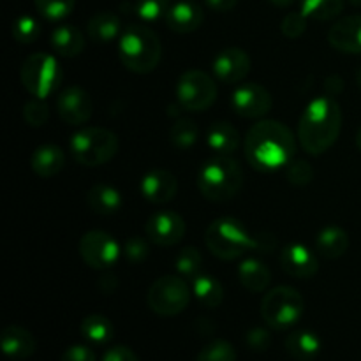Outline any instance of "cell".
I'll use <instances>...</instances> for the list:
<instances>
[{
	"label": "cell",
	"instance_id": "40",
	"mask_svg": "<svg viewBox=\"0 0 361 361\" xmlns=\"http://www.w3.org/2000/svg\"><path fill=\"white\" fill-rule=\"evenodd\" d=\"M122 254L129 263L140 264L147 261L148 254H150V247H148L147 240L141 238V236H130L123 243Z\"/></svg>",
	"mask_w": 361,
	"mask_h": 361
},
{
	"label": "cell",
	"instance_id": "29",
	"mask_svg": "<svg viewBox=\"0 0 361 361\" xmlns=\"http://www.w3.org/2000/svg\"><path fill=\"white\" fill-rule=\"evenodd\" d=\"M192 293L197 298V302L207 309H217L224 302V288L221 282L210 275L201 274L192 281Z\"/></svg>",
	"mask_w": 361,
	"mask_h": 361
},
{
	"label": "cell",
	"instance_id": "48",
	"mask_svg": "<svg viewBox=\"0 0 361 361\" xmlns=\"http://www.w3.org/2000/svg\"><path fill=\"white\" fill-rule=\"evenodd\" d=\"M270 2L277 7H289L291 4H295V0H270Z\"/></svg>",
	"mask_w": 361,
	"mask_h": 361
},
{
	"label": "cell",
	"instance_id": "24",
	"mask_svg": "<svg viewBox=\"0 0 361 361\" xmlns=\"http://www.w3.org/2000/svg\"><path fill=\"white\" fill-rule=\"evenodd\" d=\"M85 201H87L88 208L99 215L116 214L123 204L122 194L118 192V189L108 185V183H97V185L90 187Z\"/></svg>",
	"mask_w": 361,
	"mask_h": 361
},
{
	"label": "cell",
	"instance_id": "1",
	"mask_svg": "<svg viewBox=\"0 0 361 361\" xmlns=\"http://www.w3.org/2000/svg\"><path fill=\"white\" fill-rule=\"evenodd\" d=\"M243 150L254 169L263 173L277 171L295 159V134L277 120H261L247 133Z\"/></svg>",
	"mask_w": 361,
	"mask_h": 361
},
{
	"label": "cell",
	"instance_id": "46",
	"mask_svg": "<svg viewBox=\"0 0 361 361\" xmlns=\"http://www.w3.org/2000/svg\"><path fill=\"white\" fill-rule=\"evenodd\" d=\"M204 2L215 13H229V11L235 9L238 0H204Z\"/></svg>",
	"mask_w": 361,
	"mask_h": 361
},
{
	"label": "cell",
	"instance_id": "45",
	"mask_svg": "<svg viewBox=\"0 0 361 361\" xmlns=\"http://www.w3.org/2000/svg\"><path fill=\"white\" fill-rule=\"evenodd\" d=\"M324 90H326V95L337 97L344 90V80L341 76H328L324 80Z\"/></svg>",
	"mask_w": 361,
	"mask_h": 361
},
{
	"label": "cell",
	"instance_id": "23",
	"mask_svg": "<svg viewBox=\"0 0 361 361\" xmlns=\"http://www.w3.org/2000/svg\"><path fill=\"white\" fill-rule=\"evenodd\" d=\"M53 51L66 59H74V56L81 55L85 49V37L81 34L80 28L74 25H59L55 30L51 32V39H49Z\"/></svg>",
	"mask_w": 361,
	"mask_h": 361
},
{
	"label": "cell",
	"instance_id": "9",
	"mask_svg": "<svg viewBox=\"0 0 361 361\" xmlns=\"http://www.w3.org/2000/svg\"><path fill=\"white\" fill-rule=\"evenodd\" d=\"M192 288L180 275H164L150 286L147 303L152 312L161 317H175L182 314L190 303Z\"/></svg>",
	"mask_w": 361,
	"mask_h": 361
},
{
	"label": "cell",
	"instance_id": "12",
	"mask_svg": "<svg viewBox=\"0 0 361 361\" xmlns=\"http://www.w3.org/2000/svg\"><path fill=\"white\" fill-rule=\"evenodd\" d=\"M185 221L176 212H155L145 224V235L152 243L159 247H173L185 236Z\"/></svg>",
	"mask_w": 361,
	"mask_h": 361
},
{
	"label": "cell",
	"instance_id": "17",
	"mask_svg": "<svg viewBox=\"0 0 361 361\" xmlns=\"http://www.w3.org/2000/svg\"><path fill=\"white\" fill-rule=\"evenodd\" d=\"M281 267L293 279H312L319 271L316 254L303 243H291L281 252Z\"/></svg>",
	"mask_w": 361,
	"mask_h": 361
},
{
	"label": "cell",
	"instance_id": "34",
	"mask_svg": "<svg viewBox=\"0 0 361 361\" xmlns=\"http://www.w3.org/2000/svg\"><path fill=\"white\" fill-rule=\"evenodd\" d=\"M35 9L48 21H62L73 14L76 0H34Z\"/></svg>",
	"mask_w": 361,
	"mask_h": 361
},
{
	"label": "cell",
	"instance_id": "2",
	"mask_svg": "<svg viewBox=\"0 0 361 361\" xmlns=\"http://www.w3.org/2000/svg\"><path fill=\"white\" fill-rule=\"evenodd\" d=\"M342 130L341 104L331 95H319L307 104L298 123V141L310 155L330 150Z\"/></svg>",
	"mask_w": 361,
	"mask_h": 361
},
{
	"label": "cell",
	"instance_id": "7",
	"mask_svg": "<svg viewBox=\"0 0 361 361\" xmlns=\"http://www.w3.org/2000/svg\"><path fill=\"white\" fill-rule=\"evenodd\" d=\"M305 300L298 289L291 286H279L264 295L261 302V317L271 330H288L295 326L303 316Z\"/></svg>",
	"mask_w": 361,
	"mask_h": 361
},
{
	"label": "cell",
	"instance_id": "44",
	"mask_svg": "<svg viewBox=\"0 0 361 361\" xmlns=\"http://www.w3.org/2000/svg\"><path fill=\"white\" fill-rule=\"evenodd\" d=\"M101 361H140L136 353L127 345H113L104 353Z\"/></svg>",
	"mask_w": 361,
	"mask_h": 361
},
{
	"label": "cell",
	"instance_id": "47",
	"mask_svg": "<svg viewBox=\"0 0 361 361\" xmlns=\"http://www.w3.org/2000/svg\"><path fill=\"white\" fill-rule=\"evenodd\" d=\"M97 288L101 289L104 295H111V293H115L116 288H118V281H116L115 275H104V277L99 279Z\"/></svg>",
	"mask_w": 361,
	"mask_h": 361
},
{
	"label": "cell",
	"instance_id": "15",
	"mask_svg": "<svg viewBox=\"0 0 361 361\" xmlns=\"http://www.w3.org/2000/svg\"><path fill=\"white\" fill-rule=\"evenodd\" d=\"M252 60L249 53L240 48H226L214 59L212 71L219 81L226 85L242 83L250 73Z\"/></svg>",
	"mask_w": 361,
	"mask_h": 361
},
{
	"label": "cell",
	"instance_id": "51",
	"mask_svg": "<svg viewBox=\"0 0 361 361\" xmlns=\"http://www.w3.org/2000/svg\"><path fill=\"white\" fill-rule=\"evenodd\" d=\"M349 2H351L355 7H361V0H349Z\"/></svg>",
	"mask_w": 361,
	"mask_h": 361
},
{
	"label": "cell",
	"instance_id": "3",
	"mask_svg": "<svg viewBox=\"0 0 361 361\" xmlns=\"http://www.w3.org/2000/svg\"><path fill=\"white\" fill-rule=\"evenodd\" d=\"M118 56L130 73H152L162 59L159 35L147 25H129L118 39Z\"/></svg>",
	"mask_w": 361,
	"mask_h": 361
},
{
	"label": "cell",
	"instance_id": "18",
	"mask_svg": "<svg viewBox=\"0 0 361 361\" xmlns=\"http://www.w3.org/2000/svg\"><path fill=\"white\" fill-rule=\"evenodd\" d=\"M328 42L337 51L361 55V14L335 21L328 30Z\"/></svg>",
	"mask_w": 361,
	"mask_h": 361
},
{
	"label": "cell",
	"instance_id": "30",
	"mask_svg": "<svg viewBox=\"0 0 361 361\" xmlns=\"http://www.w3.org/2000/svg\"><path fill=\"white\" fill-rule=\"evenodd\" d=\"M81 337L85 341H88L90 344L95 345H104L108 344L109 341L115 335V328H113V323L108 319V317L101 316V314H90V316L85 317L81 321Z\"/></svg>",
	"mask_w": 361,
	"mask_h": 361
},
{
	"label": "cell",
	"instance_id": "11",
	"mask_svg": "<svg viewBox=\"0 0 361 361\" xmlns=\"http://www.w3.org/2000/svg\"><path fill=\"white\" fill-rule=\"evenodd\" d=\"M122 249L118 242L106 231H88L80 240V256L94 270H108L118 261Z\"/></svg>",
	"mask_w": 361,
	"mask_h": 361
},
{
	"label": "cell",
	"instance_id": "37",
	"mask_svg": "<svg viewBox=\"0 0 361 361\" xmlns=\"http://www.w3.org/2000/svg\"><path fill=\"white\" fill-rule=\"evenodd\" d=\"M171 0H136V13L143 21H159L171 9Z\"/></svg>",
	"mask_w": 361,
	"mask_h": 361
},
{
	"label": "cell",
	"instance_id": "25",
	"mask_svg": "<svg viewBox=\"0 0 361 361\" xmlns=\"http://www.w3.org/2000/svg\"><path fill=\"white\" fill-rule=\"evenodd\" d=\"M349 249V236L338 226H328L316 236V250L324 259H338Z\"/></svg>",
	"mask_w": 361,
	"mask_h": 361
},
{
	"label": "cell",
	"instance_id": "14",
	"mask_svg": "<svg viewBox=\"0 0 361 361\" xmlns=\"http://www.w3.org/2000/svg\"><path fill=\"white\" fill-rule=\"evenodd\" d=\"M231 106L238 116L261 118L270 113L274 101H271L270 92L259 83H242L233 92Z\"/></svg>",
	"mask_w": 361,
	"mask_h": 361
},
{
	"label": "cell",
	"instance_id": "6",
	"mask_svg": "<svg viewBox=\"0 0 361 361\" xmlns=\"http://www.w3.org/2000/svg\"><path fill=\"white\" fill-rule=\"evenodd\" d=\"M120 141L113 130L104 127H85L78 130L69 141V150L74 161L85 168L104 166L118 154Z\"/></svg>",
	"mask_w": 361,
	"mask_h": 361
},
{
	"label": "cell",
	"instance_id": "4",
	"mask_svg": "<svg viewBox=\"0 0 361 361\" xmlns=\"http://www.w3.org/2000/svg\"><path fill=\"white\" fill-rule=\"evenodd\" d=\"M243 171L231 155H217L203 164L197 173V189L212 203L231 201L240 192Z\"/></svg>",
	"mask_w": 361,
	"mask_h": 361
},
{
	"label": "cell",
	"instance_id": "32",
	"mask_svg": "<svg viewBox=\"0 0 361 361\" xmlns=\"http://www.w3.org/2000/svg\"><path fill=\"white\" fill-rule=\"evenodd\" d=\"M302 11L307 18L328 21L344 11V0H302Z\"/></svg>",
	"mask_w": 361,
	"mask_h": 361
},
{
	"label": "cell",
	"instance_id": "28",
	"mask_svg": "<svg viewBox=\"0 0 361 361\" xmlns=\"http://www.w3.org/2000/svg\"><path fill=\"white\" fill-rule=\"evenodd\" d=\"M207 145L217 155H231L240 147V133L229 122H215L207 133Z\"/></svg>",
	"mask_w": 361,
	"mask_h": 361
},
{
	"label": "cell",
	"instance_id": "33",
	"mask_svg": "<svg viewBox=\"0 0 361 361\" xmlns=\"http://www.w3.org/2000/svg\"><path fill=\"white\" fill-rule=\"evenodd\" d=\"M197 137H200V129H197L196 122L190 118H180L169 129V141L173 147L178 150H189L196 145Z\"/></svg>",
	"mask_w": 361,
	"mask_h": 361
},
{
	"label": "cell",
	"instance_id": "49",
	"mask_svg": "<svg viewBox=\"0 0 361 361\" xmlns=\"http://www.w3.org/2000/svg\"><path fill=\"white\" fill-rule=\"evenodd\" d=\"M356 147H358V150L361 152V127L358 129V133H356Z\"/></svg>",
	"mask_w": 361,
	"mask_h": 361
},
{
	"label": "cell",
	"instance_id": "13",
	"mask_svg": "<svg viewBox=\"0 0 361 361\" xmlns=\"http://www.w3.org/2000/svg\"><path fill=\"white\" fill-rule=\"evenodd\" d=\"M56 113L67 126H83L94 115V102L87 90L81 87H69L56 97Z\"/></svg>",
	"mask_w": 361,
	"mask_h": 361
},
{
	"label": "cell",
	"instance_id": "31",
	"mask_svg": "<svg viewBox=\"0 0 361 361\" xmlns=\"http://www.w3.org/2000/svg\"><path fill=\"white\" fill-rule=\"evenodd\" d=\"M176 274L183 277L185 281L192 282L194 279L200 277L203 274V257H201L200 250L194 247H183L175 259Z\"/></svg>",
	"mask_w": 361,
	"mask_h": 361
},
{
	"label": "cell",
	"instance_id": "8",
	"mask_svg": "<svg viewBox=\"0 0 361 361\" xmlns=\"http://www.w3.org/2000/svg\"><path fill=\"white\" fill-rule=\"evenodd\" d=\"M20 78L28 94L39 99H46L59 90L63 80V73L55 56L49 53H34L25 59Z\"/></svg>",
	"mask_w": 361,
	"mask_h": 361
},
{
	"label": "cell",
	"instance_id": "38",
	"mask_svg": "<svg viewBox=\"0 0 361 361\" xmlns=\"http://www.w3.org/2000/svg\"><path fill=\"white\" fill-rule=\"evenodd\" d=\"M286 178L291 185L305 187L314 180V169L312 166L302 159H293L288 166H286Z\"/></svg>",
	"mask_w": 361,
	"mask_h": 361
},
{
	"label": "cell",
	"instance_id": "21",
	"mask_svg": "<svg viewBox=\"0 0 361 361\" xmlns=\"http://www.w3.org/2000/svg\"><path fill=\"white\" fill-rule=\"evenodd\" d=\"M66 166V154L56 145H42L30 155V168L41 178H53Z\"/></svg>",
	"mask_w": 361,
	"mask_h": 361
},
{
	"label": "cell",
	"instance_id": "35",
	"mask_svg": "<svg viewBox=\"0 0 361 361\" xmlns=\"http://www.w3.org/2000/svg\"><path fill=\"white\" fill-rule=\"evenodd\" d=\"M41 35V23L30 14L18 16L13 23V37L20 44H32Z\"/></svg>",
	"mask_w": 361,
	"mask_h": 361
},
{
	"label": "cell",
	"instance_id": "42",
	"mask_svg": "<svg viewBox=\"0 0 361 361\" xmlns=\"http://www.w3.org/2000/svg\"><path fill=\"white\" fill-rule=\"evenodd\" d=\"M245 342L252 351L263 353L270 348L271 337L268 334V330H264V328H252V330L247 331Z\"/></svg>",
	"mask_w": 361,
	"mask_h": 361
},
{
	"label": "cell",
	"instance_id": "43",
	"mask_svg": "<svg viewBox=\"0 0 361 361\" xmlns=\"http://www.w3.org/2000/svg\"><path fill=\"white\" fill-rule=\"evenodd\" d=\"M60 361H97V356H95V353L88 345L76 344L63 351Z\"/></svg>",
	"mask_w": 361,
	"mask_h": 361
},
{
	"label": "cell",
	"instance_id": "36",
	"mask_svg": "<svg viewBox=\"0 0 361 361\" xmlns=\"http://www.w3.org/2000/svg\"><path fill=\"white\" fill-rule=\"evenodd\" d=\"M196 361H236V349L228 341H212L197 355Z\"/></svg>",
	"mask_w": 361,
	"mask_h": 361
},
{
	"label": "cell",
	"instance_id": "26",
	"mask_svg": "<svg viewBox=\"0 0 361 361\" xmlns=\"http://www.w3.org/2000/svg\"><path fill=\"white\" fill-rule=\"evenodd\" d=\"M122 32L123 30L122 23H120V18L116 14L109 13V11L95 13L88 20L87 25L88 37L95 42H102V44H108V42H113L115 39H120Z\"/></svg>",
	"mask_w": 361,
	"mask_h": 361
},
{
	"label": "cell",
	"instance_id": "41",
	"mask_svg": "<svg viewBox=\"0 0 361 361\" xmlns=\"http://www.w3.org/2000/svg\"><path fill=\"white\" fill-rule=\"evenodd\" d=\"M307 20H309V18H307L302 11L286 14V18L281 23L282 34L288 39H300L307 30Z\"/></svg>",
	"mask_w": 361,
	"mask_h": 361
},
{
	"label": "cell",
	"instance_id": "39",
	"mask_svg": "<svg viewBox=\"0 0 361 361\" xmlns=\"http://www.w3.org/2000/svg\"><path fill=\"white\" fill-rule=\"evenodd\" d=\"M23 118L30 127H42L49 120V108L44 99L34 97L23 106Z\"/></svg>",
	"mask_w": 361,
	"mask_h": 361
},
{
	"label": "cell",
	"instance_id": "10",
	"mask_svg": "<svg viewBox=\"0 0 361 361\" xmlns=\"http://www.w3.org/2000/svg\"><path fill=\"white\" fill-rule=\"evenodd\" d=\"M217 99V83L204 71L190 69L176 83V101L185 111H207Z\"/></svg>",
	"mask_w": 361,
	"mask_h": 361
},
{
	"label": "cell",
	"instance_id": "19",
	"mask_svg": "<svg viewBox=\"0 0 361 361\" xmlns=\"http://www.w3.org/2000/svg\"><path fill=\"white\" fill-rule=\"evenodd\" d=\"M164 20L169 30L175 34H192L203 25L204 13L194 0H180L173 4Z\"/></svg>",
	"mask_w": 361,
	"mask_h": 361
},
{
	"label": "cell",
	"instance_id": "5",
	"mask_svg": "<svg viewBox=\"0 0 361 361\" xmlns=\"http://www.w3.org/2000/svg\"><path fill=\"white\" fill-rule=\"evenodd\" d=\"M204 243L208 250L222 261H235L243 254L256 250V236L250 235L245 226L233 217L215 219L207 228Z\"/></svg>",
	"mask_w": 361,
	"mask_h": 361
},
{
	"label": "cell",
	"instance_id": "20",
	"mask_svg": "<svg viewBox=\"0 0 361 361\" xmlns=\"http://www.w3.org/2000/svg\"><path fill=\"white\" fill-rule=\"evenodd\" d=\"M37 349L34 335L21 326H7L2 331V351L11 360H27Z\"/></svg>",
	"mask_w": 361,
	"mask_h": 361
},
{
	"label": "cell",
	"instance_id": "22",
	"mask_svg": "<svg viewBox=\"0 0 361 361\" xmlns=\"http://www.w3.org/2000/svg\"><path fill=\"white\" fill-rule=\"evenodd\" d=\"M323 349L319 335L310 330H296L286 337V351L296 361H312Z\"/></svg>",
	"mask_w": 361,
	"mask_h": 361
},
{
	"label": "cell",
	"instance_id": "27",
	"mask_svg": "<svg viewBox=\"0 0 361 361\" xmlns=\"http://www.w3.org/2000/svg\"><path fill=\"white\" fill-rule=\"evenodd\" d=\"M238 281L247 291L263 293L267 291L271 282V271L263 261L259 259H245L238 267Z\"/></svg>",
	"mask_w": 361,
	"mask_h": 361
},
{
	"label": "cell",
	"instance_id": "50",
	"mask_svg": "<svg viewBox=\"0 0 361 361\" xmlns=\"http://www.w3.org/2000/svg\"><path fill=\"white\" fill-rule=\"evenodd\" d=\"M356 81H358V85H360V88H361V67L358 71H356Z\"/></svg>",
	"mask_w": 361,
	"mask_h": 361
},
{
	"label": "cell",
	"instance_id": "16",
	"mask_svg": "<svg viewBox=\"0 0 361 361\" xmlns=\"http://www.w3.org/2000/svg\"><path fill=\"white\" fill-rule=\"evenodd\" d=\"M140 190L152 204H168L178 192V180L168 169H152L141 178Z\"/></svg>",
	"mask_w": 361,
	"mask_h": 361
}]
</instances>
